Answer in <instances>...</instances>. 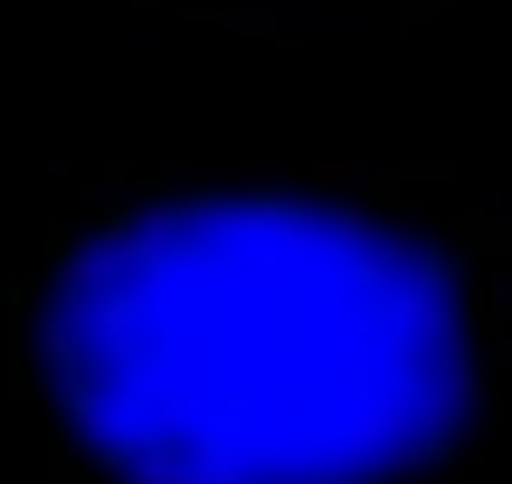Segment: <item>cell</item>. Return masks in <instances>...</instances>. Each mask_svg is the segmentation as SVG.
<instances>
[{
    "label": "cell",
    "mask_w": 512,
    "mask_h": 484,
    "mask_svg": "<svg viewBox=\"0 0 512 484\" xmlns=\"http://www.w3.org/2000/svg\"><path fill=\"white\" fill-rule=\"evenodd\" d=\"M10 390L67 484H475L494 257L389 181L124 171L10 285Z\"/></svg>",
    "instance_id": "cell-1"
}]
</instances>
